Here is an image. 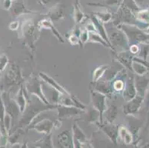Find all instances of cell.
Wrapping results in <instances>:
<instances>
[{"instance_id": "cell-2", "label": "cell", "mask_w": 149, "mask_h": 148, "mask_svg": "<svg viewBox=\"0 0 149 148\" xmlns=\"http://www.w3.org/2000/svg\"><path fill=\"white\" fill-rule=\"evenodd\" d=\"M123 83H122V81H116V83H115V85H114L115 88H116V90L122 89V88H123Z\"/></svg>"}, {"instance_id": "cell-1", "label": "cell", "mask_w": 149, "mask_h": 148, "mask_svg": "<svg viewBox=\"0 0 149 148\" xmlns=\"http://www.w3.org/2000/svg\"><path fill=\"white\" fill-rule=\"evenodd\" d=\"M138 16H139V19H140L146 20L145 17H146L147 19H149V13L148 10H144V11H142L140 13H139Z\"/></svg>"}, {"instance_id": "cell-3", "label": "cell", "mask_w": 149, "mask_h": 148, "mask_svg": "<svg viewBox=\"0 0 149 148\" xmlns=\"http://www.w3.org/2000/svg\"><path fill=\"white\" fill-rule=\"evenodd\" d=\"M131 51H132L133 53L137 52V47H136V46H133V47H131Z\"/></svg>"}]
</instances>
